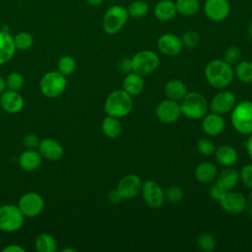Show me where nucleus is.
<instances>
[{
    "label": "nucleus",
    "mask_w": 252,
    "mask_h": 252,
    "mask_svg": "<svg viewBox=\"0 0 252 252\" xmlns=\"http://www.w3.org/2000/svg\"><path fill=\"white\" fill-rule=\"evenodd\" d=\"M208 84L218 90L227 88L233 81L234 70L223 59H213L207 63L204 70Z\"/></svg>",
    "instance_id": "nucleus-1"
},
{
    "label": "nucleus",
    "mask_w": 252,
    "mask_h": 252,
    "mask_svg": "<svg viewBox=\"0 0 252 252\" xmlns=\"http://www.w3.org/2000/svg\"><path fill=\"white\" fill-rule=\"evenodd\" d=\"M133 108V96L124 90H115L105 98L103 109L106 115L116 118L127 116Z\"/></svg>",
    "instance_id": "nucleus-2"
},
{
    "label": "nucleus",
    "mask_w": 252,
    "mask_h": 252,
    "mask_svg": "<svg viewBox=\"0 0 252 252\" xmlns=\"http://www.w3.org/2000/svg\"><path fill=\"white\" fill-rule=\"evenodd\" d=\"M179 104L181 113L192 120L202 119L209 109L207 98L199 92H188Z\"/></svg>",
    "instance_id": "nucleus-3"
},
{
    "label": "nucleus",
    "mask_w": 252,
    "mask_h": 252,
    "mask_svg": "<svg viewBox=\"0 0 252 252\" xmlns=\"http://www.w3.org/2000/svg\"><path fill=\"white\" fill-rule=\"evenodd\" d=\"M230 122L236 132L242 135L252 134V101L236 102L230 111Z\"/></svg>",
    "instance_id": "nucleus-4"
},
{
    "label": "nucleus",
    "mask_w": 252,
    "mask_h": 252,
    "mask_svg": "<svg viewBox=\"0 0 252 252\" xmlns=\"http://www.w3.org/2000/svg\"><path fill=\"white\" fill-rule=\"evenodd\" d=\"M129 18L127 8L121 5H112L104 13L102 18V29L107 34L119 32L126 25Z\"/></svg>",
    "instance_id": "nucleus-5"
},
{
    "label": "nucleus",
    "mask_w": 252,
    "mask_h": 252,
    "mask_svg": "<svg viewBox=\"0 0 252 252\" xmlns=\"http://www.w3.org/2000/svg\"><path fill=\"white\" fill-rule=\"evenodd\" d=\"M131 60V71L147 76L155 72L159 65V57L153 50H141L133 55Z\"/></svg>",
    "instance_id": "nucleus-6"
},
{
    "label": "nucleus",
    "mask_w": 252,
    "mask_h": 252,
    "mask_svg": "<svg viewBox=\"0 0 252 252\" xmlns=\"http://www.w3.org/2000/svg\"><path fill=\"white\" fill-rule=\"evenodd\" d=\"M67 87L65 76L57 71H49L45 73L39 82V89L46 97H57L62 94Z\"/></svg>",
    "instance_id": "nucleus-7"
},
{
    "label": "nucleus",
    "mask_w": 252,
    "mask_h": 252,
    "mask_svg": "<svg viewBox=\"0 0 252 252\" xmlns=\"http://www.w3.org/2000/svg\"><path fill=\"white\" fill-rule=\"evenodd\" d=\"M25 216L18 205L6 204L0 207V230L4 232H14L24 224Z\"/></svg>",
    "instance_id": "nucleus-8"
},
{
    "label": "nucleus",
    "mask_w": 252,
    "mask_h": 252,
    "mask_svg": "<svg viewBox=\"0 0 252 252\" xmlns=\"http://www.w3.org/2000/svg\"><path fill=\"white\" fill-rule=\"evenodd\" d=\"M141 194L145 203L154 209L160 208L165 202L164 191L161 186L152 179L143 182Z\"/></svg>",
    "instance_id": "nucleus-9"
},
{
    "label": "nucleus",
    "mask_w": 252,
    "mask_h": 252,
    "mask_svg": "<svg viewBox=\"0 0 252 252\" xmlns=\"http://www.w3.org/2000/svg\"><path fill=\"white\" fill-rule=\"evenodd\" d=\"M18 207L25 217L33 218L42 212L44 201L38 193L28 192L21 196L18 202Z\"/></svg>",
    "instance_id": "nucleus-10"
},
{
    "label": "nucleus",
    "mask_w": 252,
    "mask_h": 252,
    "mask_svg": "<svg viewBox=\"0 0 252 252\" xmlns=\"http://www.w3.org/2000/svg\"><path fill=\"white\" fill-rule=\"evenodd\" d=\"M236 102L234 94L228 90L222 89L212 97L209 107L212 112L222 115L229 113L235 106Z\"/></svg>",
    "instance_id": "nucleus-11"
},
{
    "label": "nucleus",
    "mask_w": 252,
    "mask_h": 252,
    "mask_svg": "<svg viewBox=\"0 0 252 252\" xmlns=\"http://www.w3.org/2000/svg\"><path fill=\"white\" fill-rule=\"evenodd\" d=\"M143 181L135 173L124 175L117 183L116 189L119 192L122 200L134 199L141 193Z\"/></svg>",
    "instance_id": "nucleus-12"
},
{
    "label": "nucleus",
    "mask_w": 252,
    "mask_h": 252,
    "mask_svg": "<svg viewBox=\"0 0 252 252\" xmlns=\"http://www.w3.org/2000/svg\"><path fill=\"white\" fill-rule=\"evenodd\" d=\"M203 10L210 21L219 23L228 17L230 5L227 0H205Z\"/></svg>",
    "instance_id": "nucleus-13"
},
{
    "label": "nucleus",
    "mask_w": 252,
    "mask_h": 252,
    "mask_svg": "<svg viewBox=\"0 0 252 252\" xmlns=\"http://www.w3.org/2000/svg\"><path fill=\"white\" fill-rule=\"evenodd\" d=\"M181 114L180 104L169 98L159 101L156 107V116L163 123H174L179 119Z\"/></svg>",
    "instance_id": "nucleus-14"
},
{
    "label": "nucleus",
    "mask_w": 252,
    "mask_h": 252,
    "mask_svg": "<svg viewBox=\"0 0 252 252\" xmlns=\"http://www.w3.org/2000/svg\"><path fill=\"white\" fill-rule=\"evenodd\" d=\"M221 209L230 215H238L245 211L246 197L237 191H226L219 201Z\"/></svg>",
    "instance_id": "nucleus-15"
},
{
    "label": "nucleus",
    "mask_w": 252,
    "mask_h": 252,
    "mask_svg": "<svg viewBox=\"0 0 252 252\" xmlns=\"http://www.w3.org/2000/svg\"><path fill=\"white\" fill-rule=\"evenodd\" d=\"M157 47L163 55L176 56L183 49V43L181 37L174 33H162L157 40Z\"/></svg>",
    "instance_id": "nucleus-16"
},
{
    "label": "nucleus",
    "mask_w": 252,
    "mask_h": 252,
    "mask_svg": "<svg viewBox=\"0 0 252 252\" xmlns=\"http://www.w3.org/2000/svg\"><path fill=\"white\" fill-rule=\"evenodd\" d=\"M0 105L6 112L16 114L22 111L25 105V101L18 91L8 90L4 91L0 94Z\"/></svg>",
    "instance_id": "nucleus-17"
},
{
    "label": "nucleus",
    "mask_w": 252,
    "mask_h": 252,
    "mask_svg": "<svg viewBox=\"0 0 252 252\" xmlns=\"http://www.w3.org/2000/svg\"><path fill=\"white\" fill-rule=\"evenodd\" d=\"M203 131L210 137H216L219 136L225 127V121L222 117V115L210 112L206 113L202 118L201 123Z\"/></svg>",
    "instance_id": "nucleus-18"
},
{
    "label": "nucleus",
    "mask_w": 252,
    "mask_h": 252,
    "mask_svg": "<svg viewBox=\"0 0 252 252\" xmlns=\"http://www.w3.org/2000/svg\"><path fill=\"white\" fill-rule=\"evenodd\" d=\"M37 148L41 157L48 160H58L63 157L64 154L62 145L58 141L51 138L41 140Z\"/></svg>",
    "instance_id": "nucleus-19"
},
{
    "label": "nucleus",
    "mask_w": 252,
    "mask_h": 252,
    "mask_svg": "<svg viewBox=\"0 0 252 252\" xmlns=\"http://www.w3.org/2000/svg\"><path fill=\"white\" fill-rule=\"evenodd\" d=\"M16 47L13 35L9 32V29L4 27L0 30V65L10 61L14 56Z\"/></svg>",
    "instance_id": "nucleus-20"
},
{
    "label": "nucleus",
    "mask_w": 252,
    "mask_h": 252,
    "mask_svg": "<svg viewBox=\"0 0 252 252\" xmlns=\"http://www.w3.org/2000/svg\"><path fill=\"white\" fill-rule=\"evenodd\" d=\"M214 155L217 162L224 167L232 166L238 159L236 149L230 145H221L216 148Z\"/></svg>",
    "instance_id": "nucleus-21"
},
{
    "label": "nucleus",
    "mask_w": 252,
    "mask_h": 252,
    "mask_svg": "<svg viewBox=\"0 0 252 252\" xmlns=\"http://www.w3.org/2000/svg\"><path fill=\"white\" fill-rule=\"evenodd\" d=\"M145 87L143 76L130 71L126 74L122 81V90L132 96L140 94Z\"/></svg>",
    "instance_id": "nucleus-22"
},
{
    "label": "nucleus",
    "mask_w": 252,
    "mask_h": 252,
    "mask_svg": "<svg viewBox=\"0 0 252 252\" xmlns=\"http://www.w3.org/2000/svg\"><path fill=\"white\" fill-rule=\"evenodd\" d=\"M217 165L211 161H202L200 162L194 171L195 178L204 184L214 182L218 175Z\"/></svg>",
    "instance_id": "nucleus-23"
},
{
    "label": "nucleus",
    "mask_w": 252,
    "mask_h": 252,
    "mask_svg": "<svg viewBox=\"0 0 252 252\" xmlns=\"http://www.w3.org/2000/svg\"><path fill=\"white\" fill-rule=\"evenodd\" d=\"M41 159L42 157L38 151H35L34 149H28L20 155L18 161L22 169L26 171H32L39 167Z\"/></svg>",
    "instance_id": "nucleus-24"
},
{
    "label": "nucleus",
    "mask_w": 252,
    "mask_h": 252,
    "mask_svg": "<svg viewBox=\"0 0 252 252\" xmlns=\"http://www.w3.org/2000/svg\"><path fill=\"white\" fill-rule=\"evenodd\" d=\"M215 182L221 186L225 191L233 190L239 182V172L231 166L224 167V169L218 173Z\"/></svg>",
    "instance_id": "nucleus-25"
},
{
    "label": "nucleus",
    "mask_w": 252,
    "mask_h": 252,
    "mask_svg": "<svg viewBox=\"0 0 252 252\" xmlns=\"http://www.w3.org/2000/svg\"><path fill=\"white\" fill-rule=\"evenodd\" d=\"M163 92L166 98L178 101L181 100L188 93L187 86L181 80L171 79L167 81L163 87Z\"/></svg>",
    "instance_id": "nucleus-26"
},
{
    "label": "nucleus",
    "mask_w": 252,
    "mask_h": 252,
    "mask_svg": "<svg viewBox=\"0 0 252 252\" xmlns=\"http://www.w3.org/2000/svg\"><path fill=\"white\" fill-rule=\"evenodd\" d=\"M176 14L175 3L171 0H159L154 7V15L160 22H168Z\"/></svg>",
    "instance_id": "nucleus-27"
},
{
    "label": "nucleus",
    "mask_w": 252,
    "mask_h": 252,
    "mask_svg": "<svg viewBox=\"0 0 252 252\" xmlns=\"http://www.w3.org/2000/svg\"><path fill=\"white\" fill-rule=\"evenodd\" d=\"M101 131L107 138H117L122 132V124L119 118L106 115L101 122Z\"/></svg>",
    "instance_id": "nucleus-28"
},
{
    "label": "nucleus",
    "mask_w": 252,
    "mask_h": 252,
    "mask_svg": "<svg viewBox=\"0 0 252 252\" xmlns=\"http://www.w3.org/2000/svg\"><path fill=\"white\" fill-rule=\"evenodd\" d=\"M34 247L38 252H54L57 249V243L51 234L40 233L34 240Z\"/></svg>",
    "instance_id": "nucleus-29"
},
{
    "label": "nucleus",
    "mask_w": 252,
    "mask_h": 252,
    "mask_svg": "<svg viewBox=\"0 0 252 252\" xmlns=\"http://www.w3.org/2000/svg\"><path fill=\"white\" fill-rule=\"evenodd\" d=\"M174 3L177 13L185 17L194 16L200 10L199 0H176Z\"/></svg>",
    "instance_id": "nucleus-30"
},
{
    "label": "nucleus",
    "mask_w": 252,
    "mask_h": 252,
    "mask_svg": "<svg viewBox=\"0 0 252 252\" xmlns=\"http://www.w3.org/2000/svg\"><path fill=\"white\" fill-rule=\"evenodd\" d=\"M234 70V76L244 84H251L252 83V61H239L236 65Z\"/></svg>",
    "instance_id": "nucleus-31"
},
{
    "label": "nucleus",
    "mask_w": 252,
    "mask_h": 252,
    "mask_svg": "<svg viewBox=\"0 0 252 252\" xmlns=\"http://www.w3.org/2000/svg\"><path fill=\"white\" fill-rule=\"evenodd\" d=\"M129 16L133 18L145 17L150 12L149 4L144 0H135L127 8Z\"/></svg>",
    "instance_id": "nucleus-32"
},
{
    "label": "nucleus",
    "mask_w": 252,
    "mask_h": 252,
    "mask_svg": "<svg viewBox=\"0 0 252 252\" xmlns=\"http://www.w3.org/2000/svg\"><path fill=\"white\" fill-rule=\"evenodd\" d=\"M14 44L16 47V50H28L30 49L33 44V37L32 35L28 32H20L16 35L13 36Z\"/></svg>",
    "instance_id": "nucleus-33"
},
{
    "label": "nucleus",
    "mask_w": 252,
    "mask_h": 252,
    "mask_svg": "<svg viewBox=\"0 0 252 252\" xmlns=\"http://www.w3.org/2000/svg\"><path fill=\"white\" fill-rule=\"evenodd\" d=\"M197 245L202 251L213 252L217 248V240L213 234L203 232L197 238Z\"/></svg>",
    "instance_id": "nucleus-34"
},
{
    "label": "nucleus",
    "mask_w": 252,
    "mask_h": 252,
    "mask_svg": "<svg viewBox=\"0 0 252 252\" xmlns=\"http://www.w3.org/2000/svg\"><path fill=\"white\" fill-rule=\"evenodd\" d=\"M57 68L58 71L64 76H69L76 70V61L70 55H63L57 62Z\"/></svg>",
    "instance_id": "nucleus-35"
},
{
    "label": "nucleus",
    "mask_w": 252,
    "mask_h": 252,
    "mask_svg": "<svg viewBox=\"0 0 252 252\" xmlns=\"http://www.w3.org/2000/svg\"><path fill=\"white\" fill-rule=\"evenodd\" d=\"M241 59V50L236 45L228 46L223 52V60L231 66L236 65Z\"/></svg>",
    "instance_id": "nucleus-36"
},
{
    "label": "nucleus",
    "mask_w": 252,
    "mask_h": 252,
    "mask_svg": "<svg viewBox=\"0 0 252 252\" xmlns=\"http://www.w3.org/2000/svg\"><path fill=\"white\" fill-rule=\"evenodd\" d=\"M5 82H6V87H8L9 90H13V91H20L24 86V78L18 72L10 73L5 79Z\"/></svg>",
    "instance_id": "nucleus-37"
},
{
    "label": "nucleus",
    "mask_w": 252,
    "mask_h": 252,
    "mask_svg": "<svg viewBox=\"0 0 252 252\" xmlns=\"http://www.w3.org/2000/svg\"><path fill=\"white\" fill-rule=\"evenodd\" d=\"M184 195V192L181 187L177 185H172L166 189L164 192L165 200L170 202V203H178L182 200Z\"/></svg>",
    "instance_id": "nucleus-38"
},
{
    "label": "nucleus",
    "mask_w": 252,
    "mask_h": 252,
    "mask_svg": "<svg viewBox=\"0 0 252 252\" xmlns=\"http://www.w3.org/2000/svg\"><path fill=\"white\" fill-rule=\"evenodd\" d=\"M181 40H182L183 46L192 48L198 45V43L200 42V34L196 31L190 30L183 33V35L181 36Z\"/></svg>",
    "instance_id": "nucleus-39"
},
{
    "label": "nucleus",
    "mask_w": 252,
    "mask_h": 252,
    "mask_svg": "<svg viewBox=\"0 0 252 252\" xmlns=\"http://www.w3.org/2000/svg\"><path fill=\"white\" fill-rule=\"evenodd\" d=\"M197 150L200 154L204 156L214 155L216 151V146L212 140L209 138H202L197 142Z\"/></svg>",
    "instance_id": "nucleus-40"
},
{
    "label": "nucleus",
    "mask_w": 252,
    "mask_h": 252,
    "mask_svg": "<svg viewBox=\"0 0 252 252\" xmlns=\"http://www.w3.org/2000/svg\"><path fill=\"white\" fill-rule=\"evenodd\" d=\"M239 180L248 188H252V164H244L239 171Z\"/></svg>",
    "instance_id": "nucleus-41"
},
{
    "label": "nucleus",
    "mask_w": 252,
    "mask_h": 252,
    "mask_svg": "<svg viewBox=\"0 0 252 252\" xmlns=\"http://www.w3.org/2000/svg\"><path fill=\"white\" fill-rule=\"evenodd\" d=\"M226 191L221 187L220 186L217 182H215L209 189V195L210 197L215 200V201H220V198L223 196V194L225 193Z\"/></svg>",
    "instance_id": "nucleus-42"
},
{
    "label": "nucleus",
    "mask_w": 252,
    "mask_h": 252,
    "mask_svg": "<svg viewBox=\"0 0 252 252\" xmlns=\"http://www.w3.org/2000/svg\"><path fill=\"white\" fill-rule=\"evenodd\" d=\"M39 142L40 141H39L38 137L36 135H34V134H29L23 140L24 145L28 149H35L36 147H38Z\"/></svg>",
    "instance_id": "nucleus-43"
},
{
    "label": "nucleus",
    "mask_w": 252,
    "mask_h": 252,
    "mask_svg": "<svg viewBox=\"0 0 252 252\" xmlns=\"http://www.w3.org/2000/svg\"><path fill=\"white\" fill-rule=\"evenodd\" d=\"M107 199H108L109 202H111L112 204H117V203H119V202L122 200V198H121V196H120V194H119V192L117 191L116 188L108 192V194H107Z\"/></svg>",
    "instance_id": "nucleus-44"
},
{
    "label": "nucleus",
    "mask_w": 252,
    "mask_h": 252,
    "mask_svg": "<svg viewBox=\"0 0 252 252\" xmlns=\"http://www.w3.org/2000/svg\"><path fill=\"white\" fill-rule=\"evenodd\" d=\"M3 252H25V248L18 244H10L2 249Z\"/></svg>",
    "instance_id": "nucleus-45"
},
{
    "label": "nucleus",
    "mask_w": 252,
    "mask_h": 252,
    "mask_svg": "<svg viewBox=\"0 0 252 252\" xmlns=\"http://www.w3.org/2000/svg\"><path fill=\"white\" fill-rule=\"evenodd\" d=\"M120 70L121 72L128 73L131 71V60L130 58H125L120 63Z\"/></svg>",
    "instance_id": "nucleus-46"
},
{
    "label": "nucleus",
    "mask_w": 252,
    "mask_h": 252,
    "mask_svg": "<svg viewBox=\"0 0 252 252\" xmlns=\"http://www.w3.org/2000/svg\"><path fill=\"white\" fill-rule=\"evenodd\" d=\"M245 212L252 218V188L251 191L246 198V206H245Z\"/></svg>",
    "instance_id": "nucleus-47"
},
{
    "label": "nucleus",
    "mask_w": 252,
    "mask_h": 252,
    "mask_svg": "<svg viewBox=\"0 0 252 252\" xmlns=\"http://www.w3.org/2000/svg\"><path fill=\"white\" fill-rule=\"evenodd\" d=\"M245 149L249 158L252 159V134L248 135V138L245 141Z\"/></svg>",
    "instance_id": "nucleus-48"
},
{
    "label": "nucleus",
    "mask_w": 252,
    "mask_h": 252,
    "mask_svg": "<svg viewBox=\"0 0 252 252\" xmlns=\"http://www.w3.org/2000/svg\"><path fill=\"white\" fill-rule=\"evenodd\" d=\"M103 1H104V0H87L88 4H89L90 6H92V7H97V6L101 5Z\"/></svg>",
    "instance_id": "nucleus-49"
},
{
    "label": "nucleus",
    "mask_w": 252,
    "mask_h": 252,
    "mask_svg": "<svg viewBox=\"0 0 252 252\" xmlns=\"http://www.w3.org/2000/svg\"><path fill=\"white\" fill-rule=\"evenodd\" d=\"M5 88H6L5 79H3V78L0 76V94L5 91Z\"/></svg>",
    "instance_id": "nucleus-50"
},
{
    "label": "nucleus",
    "mask_w": 252,
    "mask_h": 252,
    "mask_svg": "<svg viewBox=\"0 0 252 252\" xmlns=\"http://www.w3.org/2000/svg\"><path fill=\"white\" fill-rule=\"evenodd\" d=\"M76 252V249H73V248H64L62 249V252Z\"/></svg>",
    "instance_id": "nucleus-51"
},
{
    "label": "nucleus",
    "mask_w": 252,
    "mask_h": 252,
    "mask_svg": "<svg viewBox=\"0 0 252 252\" xmlns=\"http://www.w3.org/2000/svg\"><path fill=\"white\" fill-rule=\"evenodd\" d=\"M248 32H249V35H250V37L252 38V22L250 23V25H249V28H248Z\"/></svg>",
    "instance_id": "nucleus-52"
},
{
    "label": "nucleus",
    "mask_w": 252,
    "mask_h": 252,
    "mask_svg": "<svg viewBox=\"0 0 252 252\" xmlns=\"http://www.w3.org/2000/svg\"><path fill=\"white\" fill-rule=\"evenodd\" d=\"M114 1H119V0H114Z\"/></svg>",
    "instance_id": "nucleus-53"
}]
</instances>
